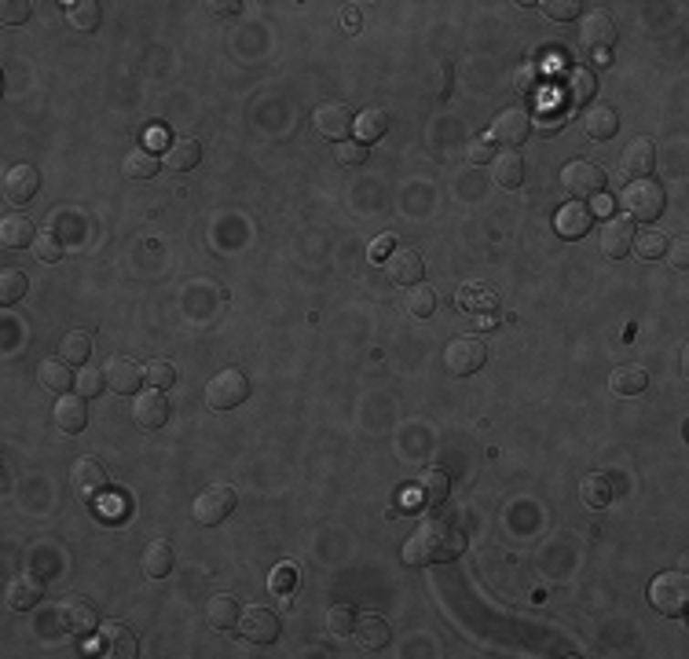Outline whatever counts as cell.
I'll use <instances>...</instances> for the list:
<instances>
[{
    "instance_id": "cell-1",
    "label": "cell",
    "mask_w": 689,
    "mask_h": 659,
    "mask_svg": "<svg viewBox=\"0 0 689 659\" xmlns=\"http://www.w3.org/2000/svg\"><path fill=\"white\" fill-rule=\"evenodd\" d=\"M466 549V535L463 528H454L451 520L429 517L414 528V535L403 542V564L411 568H425V564H440V560H454Z\"/></svg>"
},
{
    "instance_id": "cell-2",
    "label": "cell",
    "mask_w": 689,
    "mask_h": 659,
    "mask_svg": "<svg viewBox=\"0 0 689 659\" xmlns=\"http://www.w3.org/2000/svg\"><path fill=\"white\" fill-rule=\"evenodd\" d=\"M649 601L663 615H685L689 608V575L685 571H660L649 586Z\"/></svg>"
},
{
    "instance_id": "cell-3",
    "label": "cell",
    "mask_w": 689,
    "mask_h": 659,
    "mask_svg": "<svg viewBox=\"0 0 689 659\" xmlns=\"http://www.w3.org/2000/svg\"><path fill=\"white\" fill-rule=\"evenodd\" d=\"M620 202H623V209L631 213V220H656L660 213H663V205H667V191L656 183V180H631L627 187H623V194H620Z\"/></svg>"
},
{
    "instance_id": "cell-4",
    "label": "cell",
    "mask_w": 689,
    "mask_h": 659,
    "mask_svg": "<svg viewBox=\"0 0 689 659\" xmlns=\"http://www.w3.org/2000/svg\"><path fill=\"white\" fill-rule=\"evenodd\" d=\"M246 396H250V382H246V374L235 371V367L213 374L209 385H205V403H209V411H232V407H239V403H246Z\"/></svg>"
},
{
    "instance_id": "cell-5",
    "label": "cell",
    "mask_w": 689,
    "mask_h": 659,
    "mask_svg": "<svg viewBox=\"0 0 689 659\" xmlns=\"http://www.w3.org/2000/svg\"><path fill=\"white\" fill-rule=\"evenodd\" d=\"M235 502H239V498H235V491L227 487V484H209L205 491H198L191 513H194V520H198L202 528H216L220 520L232 517Z\"/></svg>"
},
{
    "instance_id": "cell-6",
    "label": "cell",
    "mask_w": 689,
    "mask_h": 659,
    "mask_svg": "<svg viewBox=\"0 0 689 659\" xmlns=\"http://www.w3.org/2000/svg\"><path fill=\"white\" fill-rule=\"evenodd\" d=\"M485 360H488V349H485L481 338H454V341L447 345V352H444V363H447V371H451L454 378L477 374V371L485 367Z\"/></svg>"
},
{
    "instance_id": "cell-7",
    "label": "cell",
    "mask_w": 689,
    "mask_h": 659,
    "mask_svg": "<svg viewBox=\"0 0 689 659\" xmlns=\"http://www.w3.org/2000/svg\"><path fill=\"white\" fill-rule=\"evenodd\" d=\"M601 183H605V173H601L594 162L576 158V162H569V165L561 169V187H565L576 202H587V198L601 194Z\"/></svg>"
},
{
    "instance_id": "cell-8",
    "label": "cell",
    "mask_w": 689,
    "mask_h": 659,
    "mask_svg": "<svg viewBox=\"0 0 689 659\" xmlns=\"http://www.w3.org/2000/svg\"><path fill=\"white\" fill-rule=\"evenodd\" d=\"M532 129H536V121H532V114H528L525 107H506V110L492 121V140L514 151V147H521V143L532 136Z\"/></svg>"
},
{
    "instance_id": "cell-9",
    "label": "cell",
    "mask_w": 689,
    "mask_h": 659,
    "mask_svg": "<svg viewBox=\"0 0 689 659\" xmlns=\"http://www.w3.org/2000/svg\"><path fill=\"white\" fill-rule=\"evenodd\" d=\"M239 630H243V637L254 641V644H272V641L279 637V615H276L272 608H265V604H250V608L239 615Z\"/></svg>"
},
{
    "instance_id": "cell-10",
    "label": "cell",
    "mask_w": 689,
    "mask_h": 659,
    "mask_svg": "<svg viewBox=\"0 0 689 659\" xmlns=\"http://www.w3.org/2000/svg\"><path fill=\"white\" fill-rule=\"evenodd\" d=\"M70 487H74L78 498L92 502V498H99L107 491V469L96 458H78L70 465Z\"/></svg>"
},
{
    "instance_id": "cell-11",
    "label": "cell",
    "mask_w": 689,
    "mask_h": 659,
    "mask_svg": "<svg viewBox=\"0 0 689 659\" xmlns=\"http://www.w3.org/2000/svg\"><path fill=\"white\" fill-rule=\"evenodd\" d=\"M579 41H583V48L605 56V52L616 45V23H612L605 12H590V16H583V23H579Z\"/></svg>"
},
{
    "instance_id": "cell-12",
    "label": "cell",
    "mask_w": 689,
    "mask_h": 659,
    "mask_svg": "<svg viewBox=\"0 0 689 659\" xmlns=\"http://www.w3.org/2000/svg\"><path fill=\"white\" fill-rule=\"evenodd\" d=\"M312 125H316V132H323V136H330V140L341 143L352 132L356 118H352V110L345 103H319L316 114H312Z\"/></svg>"
},
{
    "instance_id": "cell-13",
    "label": "cell",
    "mask_w": 689,
    "mask_h": 659,
    "mask_svg": "<svg viewBox=\"0 0 689 659\" xmlns=\"http://www.w3.org/2000/svg\"><path fill=\"white\" fill-rule=\"evenodd\" d=\"M652 165H656V147H652V140H645V136L631 140V143L623 147V154H620V173H623L627 180H645V176L652 173Z\"/></svg>"
},
{
    "instance_id": "cell-14",
    "label": "cell",
    "mask_w": 689,
    "mask_h": 659,
    "mask_svg": "<svg viewBox=\"0 0 689 659\" xmlns=\"http://www.w3.org/2000/svg\"><path fill=\"white\" fill-rule=\"evenodd\" d=\"M41 191V173L34 169V165H16V169H8V176H5V198L12 202V205H26L34 194Z\"/></svg>"
},
{
    "instance_id": "cell-15",
    "label": "cell",
    "mask_w": 689,
    "mask_h": 659,
    "mask_svg": "<svg viewBox=\"0 0 689 659\" xmlns=\"http://www.w3.org/2000/svg\"><path fill=\"white\" fill-rule=\"evenodd\" d=\"M385 267H389V278H392L396 286H414V282H422V271H425L418 249H411V246H396V249H389Z\"/></svg>"
},
{
    "instance_id": "cell-16",
    "label": "cell",
    "mask_w": 689,
    "mask_h": 659,
    "mask_svg": "<svg viewBox=\"0 0 689 659\" xmlns=\"http://www.w3.org/2000/svg\"><path fill=\"white\" fill-rule=\"evenodd\" d=\"M634 220L631 216H612V220H605V231H601V253L605 256H612V260H620V256H627L631 253V246H634Z\"/></svg>"
},
{
    "instance_id": "cell-17",
    "label": "cell",
    "mask_w": 689,
    "mask_h": 659,
    "mask_svg": "<svg viewBox=\"0 0 689 659\" xmlns=\"http://www.w3.org/2000/svg\"><path fill=\"white\" fill-rule=\"evenodd\" d=\"M132 418H136V425H143V429L165 425V418H169V400H165V392H162V389L140 392L136 403H132Z\"/></svg>"
},
{
    "instance_id": "cell-18",
    "label": "cell",
    "mask_w": 689,
    "mask_h": 659,
    "mask_svg": "<svg viewBox=\"0 0 689 659\" xmlns=\"http://www.w3.org/2000/svg\"><path fill=\"white\" fill-rule=\"evenodd\" d=\"M103 374H107V389L110 392H118V396H129V392H136L140 389V363L136 360H129V356H114L107 367H103Z\"/></svg>"
},
{
    "instance_id": "cell-19",
    "label": "cell",
    "mask_w": 689,
    "mask_h": 659,
    "mask_svg": "<svg viewBox=\"0 0 689 659\" xmlns=\"http://www.w3.org/2000/svg\"><path fill=\"white\" fill-rule=\"evenodd\" d=\"M59 622L74 633V637H92L99 630V619H96V608L89 601H67L59 608Z\"/></svg>"
},
{
    "instance_id": "cell-20",
    "label": "cell",
    "mask_w": 689,
    "mask_h": 659,
    "mask_svg": "<svg viewBox=\"0 0 689 659\" xmlns=\"http://www.w3.org/2000/svg\"><path fill=\"white\" fill-rule=\"evenodd\" d=\"M352 637H356V644L363 648V652H378V648H385L389 644V622L381 619V615H374V612H367V615H360L356 619V626H352Z\"/></svg>"
},
{
    "instance_id": "cell-21",
    "label": "cell",
    "mask_w": 689,
    "mask_h": 659,
    "mask_svg": "<svg viewBox=\"0 0 689 659\" xmlns=\"http://www.w3.org/2000/svg\"><path fill=\"white\" fill-rule=\"evenodd\" d=\"M99 648H103V652H110V655L132 659V655H136V633H132L125 622L110 619V622H103V626H99Z\"/></svg>"
},
{
    "instance_id": "cell-22",
    "label": "cell",
    "mask_w": 689,
    "mask_h": 659,
    "mask_svg": "<svg viewBox=\"0 0 689 659\" xmlns=\"http://www.w3.org/2000/svg\"><path fill=\"white\" fill-rule=\"evenodd\" d=\"M56 425L63 429V433H81L85 425H89V411H85V396L81 392H63L59 396V403H56Z\"/></svg>"
},
{
    "instance_id": "cell-23",
    "label": "cell",
    "mask_w": 689,
    "mask_h": 659,
    "mask_svg": "<svg viewBox=\"0 0 689 659\" xmlns=\"http://www.w3.org/2000/svg\"><path fill=\"white\" fill-rule=\"evenodd\" d=\"M0 242L8 249H23V246H34L37 242V227L26 213H8L5 224H0Z\"/></svg>"
},
{
    "instance_id": "cell-24",
    "label": "cell",
    "mask_w": 689,
    "mask_h": 659,
    "mask_svg": "<svg viewBox=\"0 0 689 659\" xmlns=\"http://www.w3.org/2000/svg\"><path fill=\"white\" fill-rule=\"evenodd\" d=\"M590 224H594V213L587 202H569L558 209V231L565 238H583L590 231Z\"/></svg>"
},
{
    "instance_id": "cell-25",
    "label": "cell",
    "mask_w": 689,
    "mask_h": 659,
    "mask_svg": "<svg viewBox=\"0 0 689 659\" xmlns=\"http://www.w3.org/2000/svg\"><path fill=\"white\" fill-rule=\"evenodd\" d=\"M239 604H235V597H227V593H213L209 597V604H205V622L213 626V630H235L239 626Z\"/></svg>"
},
{
    "instance_id": "cell-26",
    "label": "cell",
    "mask_w": 689,
    "mask_h": 659,
    "mask_svg": "<svg viewBox=\"0 0 689 659\" xmlns=\"http://www.w3.org/2000/svg\"><path fill=\"white\" fill-rule=\"evenodd\" d=\"M609 389H612L616 396H638V392L649 389V374H645V367H638V363H620V367L612 371V378H609Z\"/></svg>"
},
{
    "instance_id": "cell-27",
    "label": "cell",
    "mask_w": 689,
    "mask_h": 659,
    "mask_svg": "<svg viewBox=\"0 0 689 659\" xmlns=\"http://www.w3.org/2000/svg\"><path fill=\"white\" fill-rule=\"evenodd\" d=\"M41 597H45V582H41L37 575L23 571V575H16V579H12V590H8V604H12L16 612H26V608H34V604H37Z\"/></svg>"
},
{
    "instance_id": "cell-28",
    "label": "cell",
    "mask_w": 689,
    "mask_h": 659,
    "mask_svg": "<svg viewBox=\"0 0 689 659\" xmlns=\"http://www.w3.org/2000/svg\"><path fill=\"white\" fill-rule=\"evenodd\" d=\"M594 89H598V78H594L590 67H569V70H565V92H561V96H565L569 103H590Z\"/></svg>"
},
{
    "instance_id": "cell-29",
    "label": "cell",
    "mask_w": 689,
    "mask_h": 659,
    "mask_svg": "<svg viewBox=\"0 0 689 659\" xmlns=\"http://www.w3.org/2000/svg\"><path fill=\"white\" fill-rule=\"evenodd\" d=\"M583 129H587L590 140H612L616 129H620V118H616V110H612L609 103H594V107L583 114Z\"/></svg>"
},
{
    "instance_id": "cell-30",
    "label": "cell",
    "mask_w": 689,
    "mask_h": 659,
    "mask_svg": "<svg viewBox=\"0 0 689 659\" xmlns=\"http://www.w3.org/2000/svg\"><path fill=\"white\" fill-rule=\"evenodd\" d=\"M447 473H440V469H425L422 476H418V487H414V502L418 506H444V498H447Z\"/></svg>"
},
{
    "instance_id": "cell-31",
    "label": "cell",
    "mask_w": 689,
    "mask_h": 659,
    "mask_svg": "<svg viewBox=\"0 0 689 659\" xmlns=\"http://www.w3.org/2000/svg\"><path fill=\"white\" fill-rule=\"evenodd\" d=\"M198 162H202V143L191 140V136L169 143V151H165V165H169V173H191Z\"/></svg>"
},
{
    "instance_id": "cell-32",
    "label": "cell",
    "mask_w": 689,
    "mask_h": 659,
    "mask_svg": "<svg viewBox=\"0 0 689 659\" xmlns=\"http://www.w3.org/2000/svg\"><path fill=\"white\" fill-rule=\"evenodd\" d=\"M37 382H41V389H48V392H67V389L74 385V371H70L67 360H45V363L37 367Z\"/></svg>"
},
{
    "instance_id": "cell-33",
    "label": "cell",
    "mask_w": 689,
    "mask_h": 659,
    "mask_svg": "<svg viewBox=\"0 0 689 659\" xmlns=\"http://www.w3.org/2000/svg\"><path fill=\"white\" fill-rule=\"evenodd\" d=\"M492 173H496V183H499V187L514 191V187H521V183H525V158H521V154H514V151H506V154H499V158H496Z\"/></svg>"
},
{
    "instance_id": "cell-34",
    "label": "cell",
    "mask_w": 689,
    "mask_h": 659,
    "mask_svg": "<svg viewBox=\"0 0 689 659\" xmlns=\"http://www.w3.org/2000/svg\"><path fill=\"white\" fill-rule=\"evenodd\" d=\"M579 498H583V506H590V509H605V506L612 502V484H609V476H605V473H587L583 484H579Z\"/></svg>"
},
{
    "instance_id": "cell-35",
    "label": "cell",
    "mask_w": 689,
    "mask_h": 659,
    "mask_svg": "<svg viewBox=\"0 0 689 659\" xmlns=\"http://www.w3.org/2000/svg\"><path fill=\"white\" fill-rule=\"evenodd\" d=\"M143 571H147L151 579H165V575L172 571V546H169L165 539L147 542V549H143Z\"/></svg>"
},
{
    "instance_id": "cell-36",
    "label": "cell",
    "mask_w": 689,
    "mask_h": 659,
    "mask_svg": "<svg viewBox=\"0 0 689 659\" xmlns=\"http://www.w3.org/2000/svg\"><path fill=\"white\" fill-rule=\"evenodd\" d=\"M356 136H360V143H374V140H381L385 132H389V114L381 110V107H367L360 118H356Z\"/></svg>"
},
{
    "instance_id": "cell-37",
    "label": "cell",
    "mask_w": 689,
    "mask_h": 659,
    "mask_svg": "<svg viewBox=\"0 0 689 659\" xmlns=\"http://www.w3.org/2000/svg\"><path fill=\"white\" fill-rule=\"evenodd\" d=\"M67 19H70L74 30L92 34V30H99L103 8H99V0H78V5H67Z\"/></svg>"
},
{
    "instance_id": "cell-38",
    "label": "cell",
    "mask_w": 689,
    "mask_h": 659,
    "mask_svg": "<svg viewBox=\"0 0 689 659\" xmlns=\"http://www.w3.org/2000/svg\"><path fill=\"white\" fill-rule=\"evenodd\" d=\"M121 173H125V180H151V176L158 173V158H154L147 147H136V151L125 154Z\"/></svg>"
},
{
    "instance_id": "cell-39",
    "label": "cell",
    "mask_w": 689,
    "mask_h": 659,
    "mask_svg": "<svg viewBox=\"0 0 689 659\" xmlns=\"http://www.w3.org/2000/svg\"><path fill=\"white\" fill-rule=\"evenodd\" d=\"M458 308H466V311H481V308H496V293L485 286V282H466V286H458L454 293Z\"/></svg>"
},
{
    "instance_id": "cell-40",
    "label": "cell",
    "mask_w": 689,
    "mask_h": 659,
    "mask_svg": "<svg viewBox=\"0 0 689 659\" xmlns=\"http://www.w3.org/2000/svg\"><path fill=\"white\" fill-rule=\"evenodd\" d=\"M26 289H30L26 271H19V267H5V271H0V304H16V300H23Z\"/></svg>"
},
{
    "instance_id": "cell-41",
    "label": "cell",
    "mask_w": 689,
    "mask_h": 659,
    "mask_svg": "<svg viewBox=\"0 0 689 659\" xmlns=\"http://www.w3.org/2000/svg\"><path fill=\"white\" fill-rule=\"evenodd\" d=\"M407 311H411L414 319H429V315L436 311V289L425 286V282H414L411 293H407Z\"/></svg>"
},
{
    "instance_id": "cell-42",
    "label": "cell",
    "mask_w": 689,
    "mask_h": 659,
    "mask_svg": "<svg viewBox=\"0 0 689 659\" xmlns=\"http://www.w3.org/2000/svg\"><path fill=\"white\" fill-rule=\"evenodd\" d=\"M667 242H671V238H667L663 231H638L631 249H638L642 260H660V256L667 253Z\"/></svg>"
},
{
    "instance_id": "cell-43",
    "label": "cell",
    "mask_w": 689,
    "mask_h": 659,
    "mask_svg": "<svg viewBox=\"0 0 689 659\" xmlns=\"http://www.w3.org/2000/svg\"><path fill=\"white\" fill-rule=\"evenodd\" d=\"M63 360L67 363H85L89 356H92V338L85 334V330H70V334L63 338Z\"/></svg>"
},
{
    "instance_id": "cell-44",
    "label": "cell",
    "mask_w": 689,
    "mask_h": 659,
    "mask_svg": "<svg viewBox=\"0 0 689 659\" xmlns=\"http://www.w3.org/2000/svg\"><path fill=\"white\" fill-rule=\"evenodd\" d=\"M74 385H78V392H81L85 400H92V396H99V392L107 389V374H103L99 367H89V363H81V374L74 378Z\"/></svg>"
},
{
    "instance_id": "cell-45",
    "label": "cell",
    "mask_w": 689,
    "mask_h": 659,
    "mask_svg": "<svg viewBox=\"0 0 689 659\" xmlns=\"http://www.w3.org/2000/svg\"><path fill=\"white\" fill-rule=\"evenodd\" d=\"M268 586H272V593H276L283 604H290V593H294V586H298V571H294V568L283 560V564H276V571H272Z\"/></svg>"
},
{
    "instance_id": "cell-46",
    "label": "cell",
    "mask_w": 689,
    "mask_h": 659,
    "mask_svg": "<svg viewBox=\"0 0 689 659\" xmlns=\"http://www.w3.org/2000/svg\"><path fill=\"white\" fill-rule=\"evenodd\" d=\"M352 626H356V612H352L349 604H330V608H327V630H330L334 637L352 633Z\"/></svg>"
},
{
    "instance_id": "cell-47",
    "label": "cell",
    "mask_w": 689,
    "mask_h": 659,
    "mask_svg": "<svg viewBox=\"0 0 689 659\" xmlns=\"http://www.w3.org/2000/svg\"><path fill=\"white\" fill-rule=\"evenodd\" d=\"M30 249L37 253V260H45V264H56V260L63 256V238H59V235H56V231L48 227V231H41V235H37V242H34Z\"/></svg>"
},
{
    "instance_id": "cell-48",
    "label": "cell",
    "mask_w": 689,
    "mask_h": 659,
    "mask_svg": "<svg viewBox=\"0 0 689 659\" xmlns=\"http://www.w3.org/2000/svg\"><path fill=\"white\" fill-rule=\"evenodd\" d=\"M143 378H147V385H151V389H172L176 371H172V363L154 360V363H147V367H143Z\"/></svg>"
},
{
    "instance_id": "cell-49",
    "label": "cell",
    "mask_w": 689,
    "mask_h": 659,
    "mask_svg": "<svg viewBox=\"0 0 689 659\" xmlns=\"http://www.w3.org/2000/svg\"><path fill=\"white\" fill-rule=\"evenodd\" d=\"M30 12H34L30 0H5V5H0V23L5 26H23L30 19Z\"/></svg>"
},
{
    "instance_id": "cell-50",
    "label": "cell",
    "mask_w": 689,
    "mask_h": 659,
    "mask_svg": "<svg viewBox=\"0 0 689 659\" xmlns=\"http://www.w3.org/2000/svg\"><path fill=\"white\" fill-rule=\"evenodd\" d=\"M543 12H547V19H554V23H572V19H579V5H576V0H547Z\"/></svg>"
},
{
    "instance_id": "cell-51",
    "label": "cell",
    "mask_w": 689,
    "mask_h": 659,
    "mask_svg": "<svg viewBox=\"0 0 689 659\" xmlns=\"http://www.w3.org/2000/svg\"><path fill=\"white\" fill-rule=\"evenodd\" d=\"M334 158H338L341 165H360V162L367 158V143H360V140H341V143L334 147Z\"/></svg>"
},
{
    "instance_id": "cell-52",
    "label": "cell",
    "mask_w": 689,
    "mask_h": 659,
    "mask_svg": "<svg viewBox=\"0 0 689 659\" xmlns=\"http://www.w3.org/2000/svg\"><path fill=\"white\" fill-rule=\"evenodd\" d=\"M48 227H52V231H56V235H59L63 242H67L70 235H81V220H78V216H74L70 209H63V213L56 216V220H48Z\"/></svg>"
},
{
    "instance_id": "cell-53",
    "label": "cell",
    "mask_w": 689,
    "mask_h": 659,
    "mask_svg": "<svg viewBox=\"0 0 689 659\" xmlns=\"http://www.w3.org/2000/svg\"><path fill=\"white\" fill-rule=\"evenodd\" d=\"M663 256L671 260V267H674V271H685V267H689V242H685V238H671Z\"/></svg>"
},
{
    "instance_id": "cell-54",
    "label": "cell",
    "mask_w": 689,
    "mask_h": 659,
    "mask_svg": "<svg viewBox=\"0 0 689 659\" xmlns=\"http://www.w3.org/2000/svg\"><path fill=\"white\" fill-rule=\"evenodd\" d=\"M492 140H485V136H477V140H470V147H466V158L474 162V165H485V162H492Z\"/></svg>"
},
{
    "instance_id": "cell-55",
    "label": "cell",
    "mask_w": 689,
    "mask_h": 659,
    "mask_svg": "<svg viewBox=\"0 0 689 659\" xmlns=\"http://www.w3.org/2000/svg\"><path fill=\"white\" fill-rule=\"evenodd\" d=\"M514 85H517V92H532V89L539 85V67H536V63H525V67L517 70Z\"/></svg>"
},
{
    "instance_id": "cell-56",
    "label": "cell",
    "mask_w": 689,
    "mask_h": 659,
    "mask_svg": "<svg viewBox=\"0 0 689 659\" xmlns=\"http://www.w3.org/2000/svg\"><path fill=\"white\" fill-rule=\"evenodd\" d=\"M216 16H235V12H243V5L239 0H216V5H209Z\"/></svg>"
},
{
    "instance_id": "cell-57",
    "label": "cell",
    "mask_w": 689,
    "mask_h": 659,
    "mask_svg": "<svg viewBox=\"0 0 689 659\" xmlns=\"http://www.w3.org/2000/svg\"><path fill=\"white\" fill-rule=\"evenodd\" d=\"M341 26L356 34V30H360V12H356V8H345V12H341Z\"/></svg>"
},
{
    "instance_id": "cell-58",
    "label": "cell",
    "mask_w": 689,
    "mask_h": 659,
    "mask_svg": "<svg viewBox=\"0 0 689 659\" xmlns=\"http://www.w3.org/2000/svg\"><path fill=\"white\" fill-rule=\"evenodd\" d=\"M389 242H396V238H392V235H385V238H378V242H374V253H381V249H389Z\"/></svg>"
}]
</instances>
